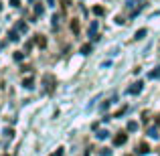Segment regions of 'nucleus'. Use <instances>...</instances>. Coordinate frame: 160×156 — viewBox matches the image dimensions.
Wrapping results in <instances>:
<instances>
[{"instance_id":"obj_1","label":"nucleus","mask_w":160,"mask_h":156,"mask_svg":"<svg viewBox=\"0 0 160 156\" xmlns=\"http://www.w3.org/2000/svg\"><path fill=\"white\" fill-rule=\"evenodd\" d=\"M43 85H45V91H47V93H53L55 91V77L53 75H43Z\"/></svg>"},{"instance_id":"obj_2","label":"nucleus","mask_w":160,"mask_h":156,"mask_svg":"<svg viewBox=\"0 0 160 156\" xmlns=\"http://www.w3.org/2000/svg\"><path fill=\"white\" fill-rule=\"evenodd\" d=\"M142 89H144V81H136L128 87V95H138Z\"/></svg>"},{"instance_id":"obj_3","label":"nucleus","mask_w":160,"mask_h":156,"mask_svg":"<svg viewBox=\"0 0 160 156\" xmlns=\"http://www.w3.org/2000/svg\"><path fill=\"white\" fill-rule=\"evenodd\" d=\"M126 142H128V134H124V132H118L116 136H113V146H124Z\"/></svg>"},{"instance_id":"obj_4","label":"nucleus","mask_w":160,"mask_h":156,"mask_svg":"<svg viewBox=\"0 0 160 156\" xmlns=\"http://www.w3.org/2000/svg\"><path fill=\"white\" fill-rule=\"evenodd\" d=\"M98 28H99L98 20H93V23H91V27H89V37H91V41H99V37L95 35V33H98Z\"/></svg>"},{"instance_id":"obj_5","label":"nucleus","mask_w":160,"mask_h":156,"mask_svg":"<svg viewBox=\"0 0 160 156\" xmlns=\"http://www.w3.org/2000/svg\"><path fill=\"white\" fill-rule=\"evenodd\" d=\"M148 152H150V146L146 144V142H140L138 148H136V154H148Z\"/></svg>"},{"instance_id":"obj_6","label":"nucleus","mask_w":160,"mask_h":156,"mask_svg":"<svg viewBox=\"0 0 160 156\" xmlns=\"http://www.w3.org/2000/svg\"><path fill=\"white\" fill-rule=\"evenodd\" d=\"M35 43L39 45L41 49H45V45H47V39H45L43 35H37V37H35Z\"/></svg>"},{"instance_id":"obj_7","label":"nucleus","mask_w":160,"mask_h":156,"mask_svg":"<svg viewBox=\"0 0 160 156\" xmlns=\"http://www.w3.org/2000/svg\"><path fill=\"white\" fill-rule=\"evenodd\" d=\"M158 77H160V65L154 67V71H150V73H148V79H158Z\"/></svg>"},{"instance_id":"obj_8","label":"nucleus","mask_w":160,"mask_h":156,"mask_svg":"<svg viewBox=\"0 0 160 156\" xmlns=\"http://www.w3.org/2000/svg\"><path fill=\"white\" fill-rule=\"evenodd\" d=\"M32 85H35V79H32V77H27V79L22 81V87H27V89H31Z\"/></svg>"},{"instance_id":"obj_9","label":"nucleus","mask_w":160,"mask_h":156,"mask_svg":"<svg viewBox=\"0 0 160 156\" xmlns=\"http://www.w3.org/2000/svg\"><path fill=\"white\" fill-rule=\"evenodd\" d=\"M71 31H73L75 35L79 33V20H77V18H73V20H71Z\"/></svg>"},{"instance_id":"obj_10","label":"nucleus","mask_w":160,"mask_h":156,"mask_svg":"<svg viewBox=\"0 0 160 156\" xmlns=\"http://www.w3.org/2000/svg\"><path fill=\"white\" fill-rule=\"evenodd\" d=\"M95 136H98V140H106V138L109 136V132H108V130H99Z\"/></svg>"},{"instance_id":"obj_11","label":"nucleus","mask_w":160,"mask_h":156,"mask_svg":"<svg viewBox=\"0 0 160 156\" xmlns=\"http://www.w3.org/2000/svg\"><path fill=\"white\" fill-rule=\"evenodd\" d=\"M144 37H146V28H140V31H138L136 35H134V39L140 41V39H144Z\"/></svg>"},{"instance_id":"obj_12","label":"nucleus","mask_w":160,"mask_h":156,"mask_svg":"<svg viewBox=\"0 0 160 156\" xmlns=\"http://www.w3.org/2000/svg\"><path fill=\"white\" fill-rule=\"evenodd\" d=\"M138 130V122H128V132H136Z\"/></svg>"},{"instance_id":"obj_13","label":"nucleus","mask_w":160,"mask_h":156,"mask_svg":"<svg viewBox=\"0 0 160 156\" xmlns=\"http://www.w3.org/2000/svg\"><path fill=\"white\" fill-rule=\"evenodd\" d=\"M89 53H91V45L89 43L83 45V47H81V55H89Z\"/></svg>"},{"instance_id":"obj_14","label":"nucleus","mask_w":160,"mask_h":156,"mask_svg":"<svg viewBox=\"0 0 160 156\" xmlns=\"http://www.w3.org/2000/svg\"><path fill=\"white\" fill-rule=\"evenodd\" d=\"M16 33H27V24L18 23V24H16Z\"/></svg>"},{"instance_id":"obj_15","label":"nucleus","mask_w":160,"mask_h":156,"mask_svg":"<svg viewBox=\"0 0 160 156\" xmlns=\"http://www.w3.org/2000/svg\"><path fill=\"white\" fill-rule=\"evenodd\" d=\"M8 39H10V41H18L20 37H18V33H16V31H10V33H8Z\"/></svg>"},{"instance_id":"obj_16","label":"nucleus","mask_w":160,"mask_h":156,"mask_svg":"<svg viewBox=\"0 0 160 156\" xmlns=\"http://www.w3.org/2000/svg\"><path fill=\"white\" fill-rule=\"evenodd\" d=\"M103 12H106V10H103L102 6H93V14H95V16H102Z\"/></svg>"},{"instance_id":"obj_17","label":"nucleus","mask_w":160,"mask_h":156,"mask_svg":"<svg viewBox=\"0 0 160 156\" xmlns=\"http://www.w3.org/2000/svg\"><path fill=\"white\" fill-rule=\"evenodd\" d=\"M4 136H6L8 140H10V138L14 136V130H12V128H6V130H4Z\"/></svg>"},{"instance_id":"obj_18","label":"nucleus","mask_w":160,"mask_h":156,"mask_svg":"<svg viewBox=\"0 0 160 156\" xmlns=\"http://www.w3.org/2000/svg\"><path fill=\"white\" fill-rule=\"evenodd\" d=\"M148 136H150V138H158V130H156V128L148 130Z\"/></svg>"},{"instance_id":"obj_19","label":"nucleus","mask_w":160,"mask_h":156,"mask_svg":"<svg viewBox=\"0 0 160 156\" xmlns=\"http://www.w3.org/2000/svg\"><path fill=\"white\" fill-rule=\"evenodd\" d=\"M22 59H24V53H20V51L14 53V61H22Z\"/></svg>"},{"instance_id":"obj_20","label":"nucleus","mask_w":160,"mask_h":156,"mask_svg":"<svg viewBox=\"0 0 160 156\" xmlns=\"http://www.w3.org/2000/svg\"><path fill=\"white\" fill-rule=\"evenodd\" d=\"M35 12H37V16L43 14V6H41V4H37V6H35Z\"/></svg>"},{"instance_id":"obj_21","label":"nucleus","mask_w":160,"mask_h":156,"mask_svg":"<svg viewBox=\"0 0 160 156\" xmlns=\"http://www.w3.org/2000/svg\"><path fill=\"white\" fill-rule=\"evenodd\" d=\"M99 154H102V156H109L112 152H109V148H102V150H99Z\"/></svg>"},{"instance_id":"obj_22","label":"nucleus","mask_w":160,"mask_h":156,"mask_svg":"<svg viewBox=\"0 0 160 156\" xmlns=\"http://www.w3.org/2000/svg\"><path fill=\"white\" fill-rule=\"evenodd\" d=\"M59 27V16H53V28Z\"/></svg>"},{"instance_id":"obj_23","label":"nucleus","mask_w":160,"mask_h":156,"mask_svg":"<svg viewBox=\"0 0 160 156\" xmlns=\"http://www.w3.org/2000/svg\"><path fill=\"white\" fill-rule=\"evenodd\" d=\"M63 152H65V148H57V152H55L53 156H63Z\"/></svg>"},{"instance_id":"obj_24","label":"nucleus","mask_w":160,"mask_h":156,"mask_svg":"<svg viewBox=\"0 0 160 156\" xmlns=\"http://www.w3.org/2000/svg\"><path fill=\"white\" fill-rule=\"evenodd\" d=\"M10 4H12V6L16 8V6H20V0H10Z\"/></svg>"},{"instance_id":"obj_25","label":"nucleus","mask_w":160,"mask_h":156,"mask_svg":"<svg viewBox=\"0 0 160 156\" xmlns=\"http://www.w3.org/2000/svg\"><path fill=\"white\" fill-rule=\"evenodd\" d=\"M47 4L49 6H55V0H47Z\"/></svg>"},{"instance_id":"obj_26","label":"nucleus","mask_w":160,"mask_h":156,"mask_svg":"<svg viewBox=\"0 0 160 156\" xmlns=\"http://www.w3.org/2000/svg\"><path fill=\"white\" fill-rule=\"evenodd\" d=\"M156 124H158V126H160V116H158V120H156Z\"/></svg>"},{"instance_id":"obj_27","label":"nucleus","mask_w":160,"mask_h":156,"mask_svg":"<svg viewBox=\"0 0 160 156\" xmlns=\"http://www.w3.org/2000/svg\"><path fill=\"white\" fill-rule=\"evenodd\" d=\"M0 10H2V4H0Z\"/></svg>"}]
</instances>
